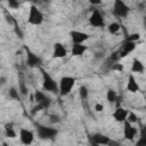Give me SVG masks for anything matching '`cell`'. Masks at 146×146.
<instances>
[{"label": "cell", "instance_id": "1", "mask_svg": "<svg viewBox=\"0 0 146 146\" xmlns=\"http://www.w3.org/2000/svg\"><path fill=\"white\" fill-rule=\"evenodd\" d=\"M40 72L42 74V88L46 91L50 92H58V83L55 81V79L42 67H39Z\"/></svg>", "mask_w": 146, "mask_h": 146}, {"label": "cell", "instance_id": "2", "mask_svg": "<svg viewBox=\"0 0 146 146\" xmlns=\"http://www.w3.org/2000/svg\"><path fill=\"white\" fill-rule=\"evenodd\" d=\"M36 135L40 139L42 140H49V139H54L58 131L57 129L55 128H51V127H46V125H42V124H36Z\"/></svg>", "mask_w": 146, "mask_h": 146}, {"label": "cell", "instance_id": "3", "mask_svg": "<svg viewBox=\"0 0 146 146\" xmlns=\"http://www.w3.org/2000/svg\"><path fill=\"white\" fill-rule=\"evenodd\" d=\"M75 84V79L72 76H62L58 83V91L60 96H66L71 92Z\"/></svg>", "mask_w": 146, "mask_h": 146}, {"label": "cell", "instance_id": "4", "mask_svg": "<svg viewBox=\"0 0 146 146\" xmlns=\"http://www.w3.org/2000/svg\"><path fill=\"white\" fill-rule=\"evenodd\" d=\"M27 22L31 25H40L43 22V15L42 13L36 8V6L32 5L30 7V11H29V17H27Z\"/></svg>", "mask_w": 146, "mask_h": 146}, {"label": "cell", "instance_id": "5", "mask_svg": "<svg viewBox=\"0 0 146 146\" xmlns=\"http://www.w3.org/2000/svg\"><path fill=\"white\" fill-rule=\"evenodd\" d=\"M129 14V7L122 0H115L113 5V15L117 18H124Z\"/></svg>", "mask_w": 146, "mask_h": 146}, {"label": "cell", "instance_id": "6", "mask_svg": "<svg viewBox=\"0 0 146 146\" xmlns=\"http://www.w3.org/2000/svg\"><path fill=\"white\" fill-rule=\"evenodd\" d=\"M89 23L94 27H104L105 26V19L103 14L98 9H94L91 16L89 17Z\"/></svg>", "mask_w": 146, "mask_h": 146}, {"label": "cell", "instance_id": "7", "mask_svg": "<svg viewBox=\"0 0 146 146\" xmlns=\"http://www.w3.org/2000/svg\"><path fill=\"white\" fill-rule=\"evenodd\" d=\"M25 51H26V64L30 67H41L42 60L39 56H36L33 51H31L27 47H25Z\"/></svg>", "mask_w": 146, "mask_h": 146}, {"label": "cell", "instance_id": "8", "mask_svg": "<svg viewBox=\"0 0 146 146\" xmlns=\"http://www.w3.org/2000/svg\"><path fill=\"white\" fill-rule=\"evenodd\" d=\"M70 36L73 41V44H82L86 40L89 39V34L86 32H81V31H71L70 32Z\"/></svg>", "mask_w": 146, "mask_h": 146}, {"label": "cell", "instance_id": "9", "mask_svg": "<svg viewBox=\"0 0 146 146\" xmlns=\"http://www.w3.org/2000/svg\"><path fill=\"white\" fill-rule=\"evenodd\" d=\"M123 136L125 139H129V140H132L135 138V136L137 135V129L131 124L129 123L127 120L123 122Z\"/></svg>", "mask_w": 146, "mask_h": 146}, {"label": "cell", "instance_id": "10", "mask_svg": "<svg viewBox=\"0 0 146 146\" xmlns=\"http://www.w3.org/2000/svg\"><path fill=\"white\" fill-rule=\"evenodd\" d=\"M19 138H21V141L24 145H30V144H32V141L34 139V135H33L32 131H30L27 129H21Z\"/></svg>", "mask_w": 146, "mask_h": 146}, {"label": "cell", "instance_id": "11", "mask_svg": "<svg viewBox=\"0 0 146 146\" xmlns=\"http://www.w3.org/2000/svg\"><path fill=\"white\" fill-rule=\"evenodd\" d=\"M66 55H67L66 48H65L60 42H56V43L54 44L52 57H54V58H64Z\"/></svg>", "mask_w": 146, "mask_h": 146}, {"label": "cell", "instance_id": "12", "mask_svg": "<svg viewBox=\"0 0 146 146\" xmlns=\"http://www.w3.org/2000/svg\"><path fill=\"white\" fill-rule=\"evenodd\" d=\"M90 140L92 141L91 144H97V145H107L110 143V137L103 135V133H95L90 137Z\"/></svg>", "mask_w": 146, "mask_h": 146}, {"label": "cell", "instance_id": "13", "mask_svg": "<svg viewBox=\"0 0 146 146\" xmlns=\"http://www.w3.org/2000/svg\"><path fill=\"white\" fill-rule=\"evenodd\" d=\"M139 90H140V88H139V84L137 83L135 76H133L132 74H129V76H128V82H127V91L135 94V92H138Z\"/></svg>", "mask_w": 146, "mask_h": 146}, {"label": "cell", "instance_id": "14", "mask_svg": "<svg viewBox=\"0 0 146 146\" xmlns=\"http://www.w3.org/2000/svg\"><path fill=\"white\" fill-rule=\"evenodd\" d=\"M127 115H128V111L122 108V107H116L112 114L113 119L117 122H124L127 120Z\"/></svg>", "mask_w": 146, "mask_h": 146}, {"label": "cell", "instance_id": "15", "mask_svg": "<svg viewBox=\"0 0 146 146\" xmlns=\"http://www.w3.org/2000/svg\"><path fill=\"white\" fill-rule=\"evenodd\" d=\"M136 48V42H129V41H125L123 47H122V50L120 52V57H125L128 54H130L131 51H133Z\"/></svg>", "mask_w": 146, "mask_h": 146}, {"label": "cell", "instance_id": "16", "mask_svg": "<svg viewBox=\"0 0 146 146\" xmlns=\"http://www.w3.org/2000/svg\"><path fill=\"white\" fill-rule=\"evenodd\" d=\"M86 51H87V46H83V44H73L71 49V52L73 56H82Z\"/></svg>", "mask_w": 146, "mask_h": 146}, {"label": "cell", "instance_id": "17", "mask_svg": "<svg viewBox=\"0 0 146 146\" xmlns=\"http://www.w3.org/2000/svg\"><path fill=\"white\" fill-rule=\"evenodd\" d=\"M144 70H145L144 64H143L139 59L135 58L133 62H132V65H131V71H132L133 73H143Z\"/></svg>", "mask_w": 146, "mask_h": 146}, {"label": "cell", "instance_id": "18", "mask_svg": "<svg viewBox=\"0 0 146 146\" xmlns=\"http://www.w3.org/2000/svg\"><path fill=\"white\" fill-rule=\"evenodd\" d=\"M5 133H6V136L8 138H15L16 137V132H15V130L13 128V124L8 123V124L5 125Z\"/></svg>", "mask_w": 146, "mask_h": 146}, {"label": "cell", "instance_id": "19", "mask_svg": "<svg viewBox=\"0 0 146 146\" xmlns=\"http://www.w3.org/2000/svg\"><path fill=\"white\" fill-rule=\"evenodd\" d=\"M116 97H117V95H116V92L113 89H108L107 90V92H106V99H107L108 103H111V104L112 103H115Z\"/></svg>", "mask_w": 146, "mask_h": 146}, {"label": "cell", "instance_id": "20", "mask_svg": "<svg viewBox=\"0 0 146 146\" xmlns=\"http://www.w3.org/2000/svg\"><path fill=\"white\" fill-rule=\"evenodd\" d=\"M135 146H146V133H145V129L144 128L140 130L139 139L137 140V143H136Z\"/></svg>", "mask_w": 146, "mask_h": 146}, {"label": "cell", "instance_id": "21", "mask_svg": "<svg viewBox=\"0 0 146 146\" xmlns=\"http://www.w3.org/2000/svg\"><path fill=\"white\" fill-rule=\"evenodd\" d=\"M120 29H121V26H120V24H119V23H111V24L108 25V27H107L108 32H110V33H112V34L117 33V32L120 31Z\"/></svg>", "mask_w": 146, "mask_h": 146}, {"label": "cell", "instance_id": "22", "mask_svg": "<svg viewBox=\"0 0 146 146\" xmlns=\"http://www.w3.org/2000/svg\"><path fill=\"white\" fill-rule=\"evenodd\" d=\"M34 100L36 102V104H39L40 102H42L47 96H46V94L44 92H42V91H39V90H35L34 91Z\"/></svg>", "mask_w": 146, "mask_h": 146}, {"label": "cell", "instance_id": "23", "mask_svg": "<svg viewBox=\"0 0 146 146\" xmlns=\"http://www.w3.org/2000/svg\"><path fill=\"white\" fill-rule=\"evenodd\" d=\"M79 95H80V98L81 99H87L88 98V89H87V87H84V86H81L80 88H79Z\"/></svg>", "mask_w": 146, "mask_h": 146}, {"label": "cell", "instance_id": "24", "mask_svg": "<svg viewBox=\"0 0 146 146\" xmlns=\"http://www.w3.org/2000/svg\"><path fill=\"white\" fill-rule=\"evenodd\" d=\"M127 121L129 122V123H137V121H138V116L133 113V112H129L128 113V115H127Z\"/></svg>", "mask_w": 146, "mask_h": 146}, {"label": "cell", "instance_id": "25", "mask_svg": "<svg viewBox=\"0 0 146 146\" xmlns=\"http://www.w3.org/2000/svg\"><path fill=\"white\" fill-rule=\"evenodd\" d=\"M139 38H140L139 33H132V34H130V35H127L125 41H129V42H136L137 40H139Z\"/></svg>", "mask_w": 146, "mask_h": 146}, {"label": "cell", "instance_id": "26", "mask_svg": "<svg viewBox=\"0 0 146 146\" xmlns=\"http://www.w3.org/2000/svg\"><path fill=\"white\" fill-rule=\"evenodd\" d=\"M9 96H10V98H13V99H19L18 91H17L16 88H14V87H11V88L9 89Z\"/></svg>", "mask_w": 146, "mask_h": 146}, {"label": "cell", "instance_id": "27", "mask_svg": "<svg viewBox=\"0 0 146 146\" xmlns=\"http://www.w3.org/2000/svg\"><path fill=\"white\" fill-rule=\"evenodd\" d=\"M50 104H51V100H50V98H49L48 96H47L42 102L39 103V105H41V107H42L43 110H44V108H48V107L50 106Z\"/></svg>", "mask_w": 146, "mask_h": 146}, {"label": "cell", "instance_id": "28", "mask_svg": "<svg viewBox=\"0 0 146 146\" xmlns=\"http://www.w3.org/2000/svg\"><path fill=\"white\" fill-rule=\"evenodd\" d=\"M5 16H6V21H7V23H8V24H10V25L15 24L16 19L13 17V15H11V14H9L8 11H6V13H5Z\"/></svg>", "mask_w": 146, "mask_h": 146}, {"label": "cell", "instance_id": "29", "mask_svg": "<svg viewBox=\"0 0 146 146\" xmlns=\"http://www.w3.org/2000/svg\"><path fill=\"white\" fill-rule=\"evenodd\" d=\"M14 26H15V33L18 35V38L19 39H23V32L21 31V29H19V26H18V24H17V21L15 22V24H14Z\"/></svg>", "mask_w": 146, "mask_h": 146}, {"label": "cell", "instance_id": "30", "mask_svg": "<svg viewBox=\"0 0 146 146\" xmlns=\"http://www.w3.org/2000/svg\"><path fill=\"white\" fill-rule=\"evenodd\" d=\"M8 6H9L10 8H13V9H17V8L19 7V2H17V1H15V0H9V1H8Z\"/></svg>", "mask_w": 146, "mask_h": 146}, {"label": "cell", "instance_id": "31", "mask_svg": "<svg viewBox=\"0 0 146 146\" xmlns=\"http://www.w3.org/2000/svg\"><path fill=\"white\" fill-rule=\"evenodd\" d=\"M113 71H123V65L122 64H120V63H115V64H113V66L111 67Z\"/></svg>", "mask_w": 146, "mask_h": 146}, {"label": "cell", "instance_id": "32", "mask_svg": "<svg viewBox=\"0 0 146 146\" xmlns=\"http://www.w3.org/2000/svg\"><path fill=\"white\" fill-rule=\"evenodd\" d=\"M41 110H43V108L41 107V105H39V104H36V106H34V107L32 108V111H31V114H35V113H38V112H40Z\"/></svg>", "mask_w": 146, "mask_h": 146}, {"label": "cell", "instance_id": "33", "mask_svg": "<svg viewBox=\"0 0 146 146\" xmlns=\"http://www.w3.org/2000/svg\"><path fill=\"white\" fill-rule=\"evenodd\" d=\"M95 110H96V112H102V111L104 110V106H103V104H99V103H97V104L95 105Z\"/></svg>", "mask_w": 146, "mask_h": 146}, {"label": "cell", "instance_id": "34", "mask_svg": "<svg viewBox=\"0 0 146 146\" xmlns=\"http://www.w3.org/2000/svg\"><path fill=\"white\" fill-rule=\"evenodd\" d=\"M108 146H120V143H117V141H114V140H110V143L107 144Z\"/></svg>", "mask_w": 146, "mask_h": 146}, {"label": "cell", "instance_id": "35", "mask_svg": "<svg viewBox=\"0 0 146 146\" xmlns=\"http://www.w3.org/2000/svg\"><path fill=\"white\" fill-rule=\"evenodd\" d=\"M21 92H22L23 95H27V90L25 89V87H24L23 83H21Z\"/></svg>", "mask_w": 146, "mask_h": 146}, {"label": "cell", "instance_id": "36", "mask_svg": "<svg viewBox=\"0 0 146 146\" xmlns=\"http://www.w3.org/2000/svg\"><path fill=\"white\" fill-rule=\"evenodd\" d=\"M6 81H7V79H6L5 76H1V78H0V84H1V86H2V84H5V83H6Z\"/></svg>", "mask_w": 146, "mask_h": 146}, {"label": "cell", "instance_id": "37", "mask_svg": "<svg viewBox=\"0 0 146 146\" xmlns=\"http://www.w3.org/2000/svg\"><path fill=\"white\" fill-rule=\"evenodd\" d=\"M91 3H96L97 5V3H100V1H91Z\"/></svg>", "mask_w": 146, "mask_h": 146}, {"label": "cell", "instance_id": "38", "mask_svg": "<svg viewBox=\"0 0 146 146\" xmlns=\"http://www.w3.org/2000/svg\"><path fill=\"white\" fill-rule=\"evenodd\" d=\"M1 145H2V146H8V144H7V143H2Z\"/></svg>", "mask_w": 146, "mask_h": 146}, {"label": "cell", "instance_id": "39", "mask_svg": "<svg viewBox=\"0 0 146 146\" xmlns=\"http://www.w3.org/2000/svg\"><path fill=\"white\" fill-rule=\"evenodd\" d=\"M91 146H102V145H97V144H91Z\"/></svg>", "mask_w": 146, "mask_h": 146}, {"label": "cell", "instance_id": "40", "mask_svg": "<svg viewBox=\"0 0 146 146\" xmlns=\"http://www.w3.org/2000/svg\"><path fill=\"white\" fill-rule=\"evenodd\" d=\"M0 146H2V145H0Z\"/></svg>", "mask_w": 146, "mask_h": 146}]
</instances>
